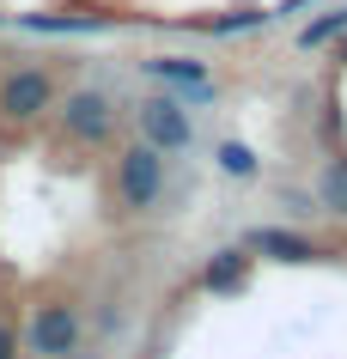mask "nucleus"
<instances>
[{
    "instance_id": "nucleus-13",
    "label": "nucleus",
    "mask_w": 347,
    "mask_h": 359,
    "mask_svg": "<svg viewBox=\"0 0 347 359\" xmlns=\"http://www.w3.org/2000/svg\"><path fill=\"white\" fill-rule=\"evenodd\" d=\"M341 55H347V43H341Z\"/></svg>"
},
{
    "instance_id": "nucleus-2",
    "label": "nucleus",
    "mask_w": 347,
    "mask_h": 359,
    "mask_svg": "<svg viewBox=\"0 0 347 359\" xmlns=\"http://www.w3.org/2000/svg\"><path fill=\"white\" fill-rule=\"evenodd\" d=\"M49 97H55L49 74H37V67H25V74H13L6 86H0V110L13 116V122H31V116H43V110H49Z\"/></svg>"
},
{
    "instance_id": "nucleus-9",
    "label": "nucleus",
    "mask_w": 347,
    "mask_h": 359,
    "mask_svg": "<svg viewBox=\"0 0 347 359\" xmlns=\"http://www.w3.org/2000/svg\"><path fill=\"white\" fill-rule=\"evenodd\" d=\"M341 31H347V6H335V13H323V19L311 25V31H305L299 43H305V49H317V43H335Z\"/></svg>"
},
{
    "instance_id": "nucleus-10",
    "label": "nucleus",
    "mask_w": 347,
    "mask_h": 359,
    "mask_svg": "<svg viewBox=\"0 0 347 359\" xmlns=\"http://www.w3.org/2000/svg\"><path fill=\"white\" fill-rule=\"evenodd\" d=\"M213 158H219V170H231V177H250V170H256V152H250V147H238V140H226Z\"/></svg>"
},
{
    "instance_id": "nucleus-12",
    "label": "nucleus",
    "mask_w": 347,
    "mask_h": 359,
    "mask_svg": "<svg viewBox=\"0 0 347 359\" xmlns=\"http://www.w3.org/2000/svg\"><path fill=\"white\" fill-rule=\"evenodd\" d=\"M0 359H13V329H0Z\"/></svg>"
},
{
    "instance_id": "nucleus-8",
    "label": "nucleus",
    "mask_w": 347,
    "mask_h": 359,
    "mask_svg": "<svg viewBox=\"0 0 347 359\" xmlns=\"http://www.w3.org/2000/svg\"><path fill=\"white\" fill-rule=\"evenodd\" d=\"M238 280H244V250H226V256H213V262H207V286H213V292H231Z\"/></svg>"
},
{
    "instance_id": "nucleus-7",
    "label": "nucleus",
    "mask_w": 347,
    "mask_h": 359,
    "mask_svg": "<svg viewBox=\"0 0 347 359\" xmlns=\"http://www.w3.org/2000/svg\"><path fill=\"white\" fill-rule=\"evenodd\" d=\"M147 67H153V74L158 79H177V86H195V92H207V67H201V61H165V55H158V61H147Z\"/></svg>"
},
{
    "instance_id": "nucleus-5",
    "label": "nucleus",
    "mask_w": 347,
    "mask_h": 359,
    "mask_svg": "<svg viewBox=\"0 0 347 359\" xmlns=\"http://www.w3.org/2000/svg\"><path fill=\"white\" fill-rule=\"evenodd\" d=\"M31 341H37V353L61 359V353H74V341H79V323L67 304H49V311H37V323H31Z\"/></svg>"
},
{
    "instance_id": "nucleus-11",
    "label": "nucleus",
    "mask_w": 347,
    "mask_h": 359,
    "mask_svg": "<svg viewBox=\"0 0 347 359\" xmlns=\"http://www.w3.org/2000/svg\"><path fill=\"white\" fill-rule=\"evenodd\" d=\"M323 201H329L335 213H347V158L323 170Z\"/></svg>"
},
{
    "instance_id": "nucleus-6",
    "label": "nucleus",
    "mask_w": 347,
    "mask_h": 359,
    "mask_svg": "<svg viewBox=\"0 0 347 359\" xmlns=\"http://www.w3.org/2000/svg\"><path fill=\"white\" fill-rule=\"evenodd\" d=\"M250 244L262 250V256H280V262H311V256H317V244H311V238H292V231H256Z\"/></svg>"
},
{
    "instance_id": "nucleus-1",
    "label": "nucleus",
    "mask_w": 347,
    "mask_h": 359,
    "mask_svg": "<svg viewBox=\"0 0 347 359\" xmlns=\"http://www.w3.org/2000/svg\"><path fill=\"white\" fill-rule=\"evenodd\" d=\"M158 183H165V158L158 147H128L116 158V189H122V208H153Z\"/></svg>"
},
{
    "instance_id": "nucleus-4",
    "label": "nucleus",
    "mask_w": 347,
    "mask_h": 359,
    "mask_svg": "<svg viewBox=\"0 0 347 359\" xmlns=\"http://www.w3.org/2000/svg\"><path fill=\"white\" fill-rule=\"evenodd\" d=\"M61 122H67L74 140H104L110 134V97L104 92H74L67 110H61Z\"/></svg>"
},
{
    "instance_id": "nucleus-3",
    "label": "nucleus",
    "mask_w": 347,
    "mask_h": 359,
    "mask_svg": "<svg viewBox=\"0 0 347 359\" xmlns=\"http://www.w3.org/2000/svg\"><path fill=\"white\" fill-rule=\"evenodd\" d=\"M140 128H147V147H189V116L177 110L171 97H153V104H140Z\"/></svg>"
}]
</instances>
